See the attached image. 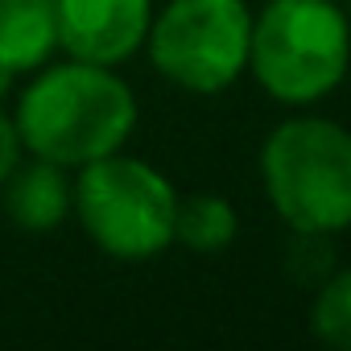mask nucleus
<instances>
[{
	"label": "nucleus",
	"mask_w": 351,
	"mask_h": 351,
	"mask_svg": "<svg viewBox=\"0 0 351 351\" xmlns=\"http://www.w3.org/2000/svg\"><path fill=\"white\" fill-rule=\"evenodd\" d=\"M343 13H347V21H351V0H347V9H343Z\"/></svg>",
	"instance_id": "obj_13"
},
{
	"label": "nucleus",
	"mask_w": 351,
	"mask_h": 351,
	"mask_svg": "<svg viewBox=\"0 0 351 351\" xmlns=\"http://www.w3.org/2000/svg\"><path fill=\"white\" fill-rule=\"evenodd\" d=\"M252 13L244 0H169L149 21V58L182 91L215 95L248 66Z\"/></svg>",
	"instance_id": "obj_5"
},
{
	"label": "nucleus",
	"mask_w": 351,
	"mask_h": 351,
	"mask_svg": "<svg viewBox=\"0 0 351 351\" xmlns=\"http://www.w3.org/2000/svg\"><path fill=\"white\" fill-rule=\"evenodd\" d=\"M13 75H17V71H13V66H9L5 58H0V99L9 95V83H13Z\"/></svg>",
	"instance_id": "obj_12"
},
{
	"label": "nucleus",
	"mask_w": 351,
	"mask_h": 351,
	"mask_svg": "<svg viewBox=\"0 0 351 351\" xmlns=\"http://www.w3.org/2000/svg\"><path fill=\"white\" fill-rule=\"evenodd\" d=\"M71 207L79 211L87 236L116 261H153L173 244V195L169 178L149 161L108 153L79 165Z\"/></svg>",
	"instance_id": "obj_4"
},
{
	"label": "nucleus",
	"mask_w": 351,
	"mask_h": 351,
	"mask_svg": "<svg viewBox=\"0 0 351 351\" xmlns=\"http://www.w3.org/2000/svg\"><path fill=\"white\" fill-rule=\"evenodd\" d=\"M149 0H58V46L95 66L128 62L149 38Z\"/></svg>",
	"instance_id": "obj_6"
},
{
	"label": "nucleus",
	"mask_w": 351,
	"mask_h": 351,
	"mask_svg": "<svg viewBox=\"0 0 351 351\" xmlns=\"http://www.w3.org/2000/svg\"><path fill=\"white\" fill-rule=\"evenodd\" d=\"M13 124L34 157L54 161L62 169L87 165L108 153H120L136 124V99L128 83L112 75V66L71 58L62 66L42 71L25 87Z\"/></svg>",
	"instance_id": "obj_1"
},
{
	"label": "nucleus",
	"mask_w": 351,
	"mask_h": 351,
	"mask_svg": "<svg viewBox=\"0 0 351 351\" xmlns=\"http://www.w3.org/2000/svg\"><path fill=\"white\" fill-rule=\"evenodd\" d=\"M71 199H75V186L66 182L62 165L42 161V157L5 178V207L13 223L25 232H54L66 219Z\"/></svg>",
	"instance_id": "obj_7"
},
{
	"label": "nucleus",
	"mask_w": 351,
	"mask_h": 351,
	"mask_svg": "<svg viewBox=\"0 0 351 351\" xmlns=\"http://www.w3.org/2000/svg\"><path fill=\"white\" fill-rule=\"evenodd\" d=\"M351 62V21L335 0H269L252 17L248 66L281 104L330 95Z\"/></svg>",
	"instance_id": "obj_3"
},
{
	"label": "nucleus",
	"mask_w": 351,
	"mask_h": 351,
	"mask_svg": "<svg viewBox=\"0 0 351 351\" xmlns=\"http://www.w3.org/2000/svg\"><path fill=\"white\" fill-rule=\"evenodd\" d=\"M265 195L298 236L351 228V132L322 116L285 120L261 149Z\"/></svg>",
	"instance_id": "obj_2"
},
{
	"label": "nucleus",
	"mask_w": 351,
	"mask_h": 351,
	"mask_svg": "<svg viewBox=\"0 0 351 351\" xmlns=\"http://www.w3.org/2000/svg\"><path fill=\"white\" fill-rule=\"evenodd\" d=\"M58 46V0H0V58L17 75L34 71Z\"/></svg>",
	"instance_id": "obj_8"
},
{
	"label": "nucleus",
	"mask_w": 351,
	"mask_h": 351,
	"mask_svg": "<svg viewBox=\"0 0 351 351\" xmlns=\"http://www.w3.org/2000/svg\"><path fill=\"white\" fill-rule=\"evenodd\" d=\"M17 153H21L17 124H13L9 116H0V186H5V178L17 169Z\"/></svg>",
	"instance_id": "obj_11"
},
{
	"label": "nucleus",
	"mask_w": 351,
	"mask_h": 351,
	"mask_svg": "<svg viewBox=\"0 0 351 351\" xmlns=\"http://www.w3.org/2000/svg\"><path fill=\"white\" fill-rule=\"evenodd\" d=\"M310 330L322 347L351 351V269H343L318 289L310 310Z\"/></svg>",
	"instance_id": "obj_10"
},
{
	"label": "nucleus",
	"mask_w": 351,
	"mask_h": 351,
	"mask_svg": "<svg viewBox=\"0 0 351 351\" xmlns=\"http://www.w3.org/2000/svg\"><path fill=\"white\" fill-rule=\"evenodd\" d=\"M236 207L219 195H191L178 199L173 211V240L199 256H215L236 240Z\"/></svg>",
	"instance_id": "obj_9"
}]
</instances>
